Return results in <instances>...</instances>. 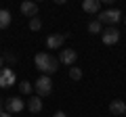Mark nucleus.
<instances>
[{
    "instance_id": "f257e3e1",
    "label": "nucleus",
    "mask_w": 126,
    "mask_h": 117,
    "mask_svg": "<svg viewBox=\"0 0 126 117\" xmlns=\"http://www.w3.org/2000/svg\"><path fill=\"white\" fill-rule=\"evenodd\" d=\"M34 61H36V67H38V71H40L42 75L50 77L59 69V58H55L50 52H38Z\"/></svg>"
},
{
    "instance_id": "f03ea898",
    "label": "nucleus",
    "mask_w": 126,
    "mask_h": 117,
    "mask_svg": "<svg viewBox=\"0 0 126 117\" xmlns=\"http://www.w3.org/2000/svg\"><path fill=\"white\" fill-rule=\"evenodd\" d=\"M120 19H122V13H120L118 9H107V11H101V13H99L97 21H99L101 25H103V23H107L109 27H113Z\"/></svg>"
},
{
    "instance_id": "7ed1b4c3",
    "label": "nucleus",
    "mask_w": 126,
    "mask_h": 117,
    "mask_svg": "<svg viewBox=\"0 0 126 117\" xmlns=\"http://www.w3.org/2000/svg\"><path fill=\"white\" fill-rule=\"evenodd\" d=\"M34 90L38 92V96H48L50 92H53V80H50L48 75H40L36 80V84H34Z\"/></svg>"
},
{
    "instance_id": "20e7f679",
    "label": "nucleus",
    "mask_w": 126,
    "mask_h": 117,
    "mask_svg": "<svg viewBox=\"0 0 126 117\" xmlns=\"http://www.w3.org/2000/svg\"><path fill=\"white\" fill-rule=\"evenodd\" d=\"M25 109V100L21 96H11V98H4V111L6 113H21Z\"/></svg>"
},
{
    "instance_id": "39448f33",
    "label": "nucleus",
    "mask_w": 126,
    "mask_h": 117,
    "mask_svg": "<svg viewBox=\"0 0 126 117\" xmlns=\"http://www.w3.org/2000/svg\"><path fill=\"white\" fill-rule=\"evenodd\" d=\"M13 84H17V75L11 67H2L0 69V88H11Z\"/></svg>"
},
{
    "instance_id": "423d86ee",
    "label": "nucleus",
    "mask_w": 126,
    "mask_h": 117,
    "mask_svg": "<svg viewBox=\"0 0 126 117\" xmlns=\"http://www.w3.org/2000/svg\"><path fill=\"white\" fill-rule=\"evenodd\" d=\"M69 38V34H53V36L46 38V48L48 50H59L63 48V42Z\"/></svg>"
},
{
    "instance_id": "0eeeda50",
    "label": "nucleus",
    "mask_w": 126,
    "mask_h": 117,
    "mask_svg": "<svg viewBox=\"0 0 126 117\" xmlns=\"http://www.w3.org/2000/svg\"><path fill=\"white\" fill-rule=\"evenodd\" d=\"M78 61V52L74 48H63L61 52H59V63L63 65H69V67H74Z\"/></svg>"
},
{
    "instance_id": "6e6552de",
    "label": "nucleus",
    "mask_w": 126,
    "mask_h": 117,
    "mask_svg": "<svg viewBox=\"0 0 126 117\" xmlns=\"http://www.w3.org/2000/svg\"><path fill=\"white\" fill-rule=\"evenodd\" d=\"M101 40H103V44L113 46L120 40V32H118L116 27H107V29H103V34H101Z\"/></svg>"
},
{
    "instance_id": "1a4fd4ad",
    "label": "nucleus",
    "mask_w": 126,
    "mask_h": 117,
    "mask_svg": "<svg viewBox=\"0 0 126 117\" xmlns=\"http://www.w3.org/2000/svg\"><path fill=\"white\" fill-rule=\"evenodd\" d=\"M82 11L88 13V15L101 13V0H84V2H82Z\"/></svg>"
},
{
    "instance_id": "9d476101",
    "label": "nucleus",
    "mask_w": 126,
    "mask_h": 117,
    "mask_svg": "<svg viewBox=\"0 0 126 117\" xmlns=\"http://www.w3.org/2000/svg\"><path fill=\"white\" fill-rule=\"evenodd\" d=\"M21 13L25 15V17L34 19L38 15V4H36V2H32V0H25V2H21Z\"/></svg>"
},
{
    "instance_id": "9b49d317",
    "label": "nucleus",
    "mask_w": 126,
    "mask_h": 117,
    "mask_svg": "<svg viewBox=\"0 0 126 117\" xmlns=\"http://www.w3.org/2000/svg\"><path fill=\"white\" fill-rule=\"evenodd\" d=\"M109 113H111V115H126V103L120 100V98L111 100V103H109Z\"/></svg>"
},
{
    "instance_id": "f8f14e48",
    "label": "nucleus",
    "mask_w": 126,
    "mask_h": 117,
    "mask_svg": "<svg viewBox=\"0 0 126 117\" xmlns=\"http://www.w3.org/2000/svg\"><path fill=\"white\" fill-rule=\"evenodd\" d=\"M27 109H30L32 113H40L42 111V98H40V96H30V100H27Z\"/></svg>"
},
{
    "instance_id": "ddd939ff",
    "label": "nucleus",
    "mask_w": 126,
    "mask_h": 117,
    "mask_svg": "<svg viewBox=\"0 0 126 117\" xmlns=\"http://www.w3.org/2000/svg\"><path fill=\"white\" fill-rule=\"evenodd\" d=\"M11 21H13L11 13L6 9H0V29H6V27L11 25Z\"/></svg>"
},
{
    "instance_id": "4468645a",
    "label": "nucleus",
    "mask_w": 126,
    "mask_h": 117,
    "mask_svg": "<svg viewBox=\"0 0 126 117\" xmlns=\"http://www.w3.org/2000/svg\"><path fill=\"white\" fill-rule=\"evenodd\" d=\"M88 34H103V25H101L97 19L88 23Z\"/></svg>"
},
{
    "instance_id": "2eb2a0df",
    "label": "nucleus",
    "mask_w": 126,
    "mask_h": 117,
    "mask_svg": "<svg viewBox=\"0 0 126 117\" xmlns=\"http://www.w3.org/2000/svg\"><path fill=\"white\" fill-rule=\"evenodd\" d=\"M2 58H4V61H6L9 65H15V63L19 61V57H17L15 52H11V50H6V52H2Z\"/></svg>"
},
{
    "instance_id": "dca6fc26",
    "label": "nucleus",
    "mask_w": 126,
    "mask_h": 117,
    "mask_svg": "<svg viewBox=\"0 0 126 117\" xmlns=\"http://www.w3.org/2000/svg\"><path fill=\"white\" fill-rule=\"evenodd\" d=\"M19 92H21V94H32V92H34V84L21 82V84H19Z\"/></svg>"
},
{
    "instance_id": "f3484780",
    "label": "nucleus",
    "mask_w": 126,
    "mask_h": 117,
    "mask_svg": "<svg viewBox=\"0 0 126 117\" xmlns=\"http://www.w3.org/2000/svg\"><path fill=\"white\" fill-rule=\"evenodd\" d=\"M30 29H32V32H40V29H42V21H40V17L30 19Z\"/></svg>"
},
{
    "instance_id": "a211bd4d",
    "label": "nucleus",
    "mask_w": 126,
    "mask_h": 117,
    "mask_svg": "<svg viewBox=\"0 0 126 117\" xmlns=\"http://www.w3.org/2000/svg\"><path fill=\"white\" fill-rule=\"evenodd\" d=\"M82 75H84V73H82V69L80 67H69V77H72V80H82Z\"/></svg>"
},
{
    "instance_id": "6ab92c4d",
    "label": "nucleus",
    "mask_w": 126,
    "mask_h": 117,
    "mask_svg": "<svg viewBox=\"0 0 126 117\" xmlns=\"http://www.w3.org/2000/svg\"><path fill=\"white\" fill-rule=\"evenodd\" d=\"M53 117H67V113H63V111H57Z\"/></svg>"
},
{
    "instance_id": "aec40b11",
    "label": "nucleus",
    "mask_w": 126,
    "mask_h": 117,
    "mask_svg": "<svg viewBox=\"0 0 126 117\" xmlns=\"http://www.w3.org/2000/svg\"><path fill=\"white\" fill-rule=\"evenodd\" d=\"M0 117H13V115H11V113H6V111H2V113H0Z\"/></svg>"
},
{
    "instance_id": "412c9836",
    "label": "nucleus",
    "mask_w": 126,
    "mask_h": 117,
    "mask_svg": "<svg viewBox=\"0 0 126 117\" xmlns=\"http://www.w3.org/2000/svg\"><path fill=\"white\" fill-rule=\"evenodd\" d=\"M4 67V58H2V54H0V69Z\"/></svg>"
},
{
    "instance_id": "4be33fe9",
    "label": "nucleus",
    "mask_w": 126,
    "mask_h": 117,
    "mask_svg": "<svg viewBox=\"0 0 126 117\" xmlns=\"http://www.w3.org/2000/svg\"><path fill=\"white\" fill-rule=\"evenodd\" d=\"M124 23H126V17H124Z\"/></svg>"
}]
</instances>
